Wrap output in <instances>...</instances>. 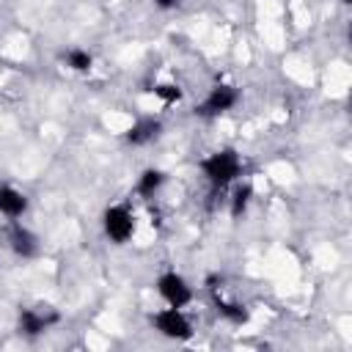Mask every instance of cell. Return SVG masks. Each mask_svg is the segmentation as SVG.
<instances>
[{
  "label": "cell",
  "mask_w": 352,
  "mask_h": 352,
  "mask_svg": "<svg viewBox=\"0 0 352 352\" xmlns=\"http://www.w3.org/2000/svg\"><path fill=\"white\" fill-rule=\"evenodd\" d=\"M165 182H168V173L162 170V168H143L140 173H138V182H135V192L140 195V198H154L162 187H165Z\"/></svg>",
  "instance_id": "11"
},
{
  "label": "cell",
  "mask_w": 352,
  "mask_h": 352,
  "mask_svg": "<svg viewBox=\"0 0 352 352\" xmlns=\"http://www.w3.org/2000/svg\"><path fill=\"white\" fill-rule=\"evenodd\" d=\"M151 327L168 341H190L195 336L192 322L184 314V308H170V305L151 314Z\"/></svg>",
  "instance_id": "3"
},
{
  "label": "cell",
  "mask_w": 352,
  "mask_h": 352,
  "mask_svg": "<svg viewBox=\"0 0 352 352\" xmlns=\"http://www.w3.org/2000/svg\"><path fill=\"white\" fill-rule=\"evenodd\" d=\"M341 3H344V6H349V3H352V0H341Z\"/></svg>",
  "instance_id": "16"
},
{
  "label": "cell",
  "mask_w": 352,
  "mask_h": 352,
  "mask_svg": "<svg viewBox=\"0 0 352 352\" xmlns=\"http://www.w3.org/2000/svg\"><path fill=\"white\" fill-rule=\"evenodd\" d=\"M135 228H138V220L126 204H113L102 212V234L107 236V242L126 245L135 236Z\"/></svg>",
  "instance_id": "2"
},
{
  "label": "cell",
  "mask_w": 352,
  "mask_h": 352,
  "mask_svg": "<svg viewBox=\"0 0 352 352\" xmlns=\"http://www.w3.org/2000/svg\"><path fill=\"white\" fill-rule=\"evenodd\" d=\"M6 242H8V250H11L16 258H22V261L36 258V256H38V250H41L38 236H36L28 226H22V220H8Z\"/></svg>",
  "instance_id": "6"
},
{
  "label": "cell",
  "mask_w": 352,
  "mask_h": 352,
  "mask_svg": "<svg viewBox=\"0 0 352 352\" xmlns=\"http://www.w3.org/2000/svg\"><path fill=\"white\" fill-rule=\"evenodd\" d=\"M250 201H253V187H250L248 182H234V184H231V198H228V212H231V217L239 220V217L248 212Z\"/></svg>",
  "instance_id": "12"
},
{
  "label": "cell",
  "mask_w": 352,
  "mask_h": 352,
  "mask_svg": "<svg viewBox=\"0 0 352 352\" xmlns=\"http://www.w3.org/2000/svg\"><path fill=\"white\" fill-rule=\"evenodd\" d=\"M151 91H154V96H157L162 104H179V102L184 99V91H182L179 82H157Z\"/></svg>",
  "instance_id": "14"
},
{
  "label": "cell",
  "mask_w": 352,
  "mask_h": 352,
  "mask_svg": "<svg viewBox=\"0 0 352 352\" xmlns=\"http://www.w3.org/2000/svg\"><path fill=\"white\" fill-rule=\"evenodd\" d=\"M201 173L214 192L228 190L242 176V160L234 148H217L201 160Z\"/></svg>",
  "instance_id": "1"
},
{
  "label": "cell",
  "mask_w": 352,
  "mask_h": 352,
  "mask_svg": "<svg viewBox=\"0 0 352 352\" xmlns=\"http://www.w3.org/2000/svg\"><path fill=\"white\" fill-rule=\"evenodd\" d=\"M160 135H162V121H160L157 116H143V118H138V121L124 132V140H126L129 146L140 148V146L154 143Z\"/></svg>",
  "instance_id": "8"
},
{
  "label": "cell",
  "mask_w": 352,
  "mask_h": 352,
  "mask_svg": "<svg viewBox=\"0 0 352 352\" xmlns=\"http://www.w3.org/2000/svg\"><path fill=\"white\" fill-rule=\"evenodd\" d=\"M151 3H154V8H160V11H173V8H179L182 0H151Z\"/></svg>",
  "instance_id": "15"
},
{
  "label": "cell",
  "mask_w": 352,
  "mask_h": 352,
  "mask_svg": "<svg viewBox=\"0 0 352 352\" xmlns=\"http://www.w3.org/2000/svg\"><path fill=\"white\" fill-rule=\"evenodd\" d=\"M28 209H30V201L19 187L0 184V214L6 220H19V217L28 214Z\"/></svg>",
  "instance_id": "9"
},
{
  "label": "cell",
  "mask_w": 352,
  "mask_h": 352,
  "mask_svg": "<svg viewBox=\"0 0 352 352\" xmlns=\"http://www.w3.org/2000/svg\"><path fill=\"white\" fill-rule=\"evenodd\" d=\"M212 305H214V314H217L223 322L234 324V327H242V324H248V322H250V311H248L242 302L228 300V297L217 294L214 289H212Z\"/></svg>",
  "instance_id": "10"
},
{
  "label": "cell",
  "mask_w": 352,
  "mask_h": 352,
  "mask_svg": "<svg viewBox=\"0 0 352 352\" xmlns=\"http://www.w3.org/2000/svg\"><path fill=\"white\" fill-rule=\"evenodd\" d=\"M154 286H157L160 300H162L165 305H170V308H187V305L192 302V297H195L190 280H187L182 272H176V270L160 272L157 280H154Z\"/></svg>",
  "instance_id": "4"
},
{
  "label": "cell",
  "mask_w": 352,
  "mask_h": 352,
  "mask_svg": "<svg viewBox=\"0 0 352 352\" xmlns=\"http://www.w3.org/2000/svg\"><path fill=\"white\" fill-rule=\"evenodd\" d=\"M236 102H239V91H236V85L217 82V85H212V88L206 91L204 102L195 107V116H201V118H217V116L234 110Z\"/></svg>",
  "instance_id": "5"
},
{
  "label": "cell",
  "mask_w": 352,
  "mask_h": 352,
  "mask_svg": "<svg viewBox=\"0 0 352 352\" xmlns=\"http://www.w3.org/2000/svg\"><path fill=\"white\" fill-rule=\"evenodd\" d=\"M58 322V314L52 308H44V305H36V308H22L19 311V319H16V330L28 338H36L41 333H47L52 324Z\"/></svg>",
  "instance_id": "7"
},
{
  "label": "cell",
  "mask_w": 352,
  "mask_h": 352,
  "mask_svg": "<svg viewBox=\"0 0 352 352\" xmlns=\"http://www.w3.org/2000/svg\"><path fill=\"white\" fill-rule=\"evenodd\" d=\"M63 66L74 74H88L94 69V55L85 47H69L63 52Z\"/></svg>",
  "instance_id": "13"
}]
</instances>
